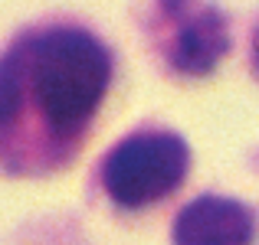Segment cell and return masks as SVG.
<instances>
[{
    "label": "cell",
    "instance_id": "1",
    "mask_svg": "<svg viewBox=\"0 0 259 245\" xmlns=\"http://www.w3.org/2000/svg\"><path fill=\"white\" fill-rule=\"evenodd\" d=\"M23 82H30L46 128L72 138L92 121L108 88L112 59L85 30H50L23 46Z\"/></svg>",
    "mask_w": 259,
    "mask_h": 245
},
{
    "label": "cell",
    "instance_id": "2",
    "mask_svg": "<svg viewBox=\"0 0 259 245\" xmlns=\"http://www.w3.org/2000/svg\"><path fill=\"white\" fill-rule=\"evenodd\" d=\"M187 170V147L164 131L121 141L102 167V183L118 206H148L167 196Z\"/></svg>",
    "mask_w": 259,
    "mask_h": 245
},
{
    "label": "cell",
    "instance_id": "3",
    "mask_svg": "<svg viewBox=\"0 0 259 245\" xmlns=\"http://www.w3.org/2000/svg\"><path fill=\"white\" fill-rule=\"evenodd\" d=\"M253 213L227 196H200L174 219V245H249Z\"/></svg>",
    "mask_w": 259,
    "mask_h": 245
},
{
    "label": "cell",
    "instance_id": "4",
    "mask_svg": "<svg viewBox=\"0 0 259 245\" xmlns=\"http://www.w3.org/2000/svg\"><path fill=\"white\" fill-rule=\"evenodd\" d=\"M227 26L213 10H200L194 17L184 20L171 43V63L174 69L187 72V76H203L210 72L227 52Z\"/></svg>",
    "mask_w": 259,
    "mask_h": 245
},
{
    "label": "cell",
    "instance_id": "5",
    "mask_svg": "<svg viewBox=\"0 0 259 245\" xmlns=\"http://www.w3.org/2000/svg\"><path fill=\"white\" fill-rule=\"evenodd\" d=\"M23 63H20V52L0 59V128L10 125L17 118L20 105H23Z\"/></svg>",
    "mask_w": 259,
    "mask_h": 245
}]
</instances>
